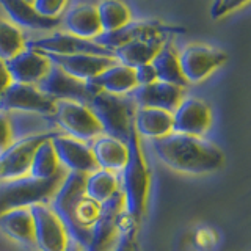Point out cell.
<instances>
[{"label": "cell", "mask_w": 251, "mask_h": 251, "mask_svg": "<svg viewBox=\"0 0 251 251\" xmlns=\"http://www.w3.org/2000/svg\"><path fill=\"white\" fill-rule=\"evenodd\" d=\"M85 175L68 173L53 195L50 206L66 226L69 237L86 250L91 239V227L98 222L100 204L85 195Z\"/></svg>", "instance_id": "cell-1"}, {"label": "cell", "mask_w": 251, "mask_h": 251, "mask_svg": "<svg viewBox=\"0 0 251 251\" xmlns=\"http://www.w3.org/2000/svg\"><path fill=\"white\" fill-rule=\"evenodd\" d=\"M154 151L168 168L184 175H209L225 165V154L217 145L206 138L171 135L155 140Z\"/></svg>", "instance_id": "cell-2"}, {"label": "cell", "mask_w": 251, "mask_h": 251, "mask_svg": "<svg viewBox=\"0 0 251 251\" xmlns=\"http://www.w3.org/2000/svg\"><path fill=\"white\" fill-rule=\"evenodd\" d=\"M129 159L123 168L120 179V190L124 196V210L140 226L146 215L149 188H151V171L148 167L146 155L141 146V138L132 124L127 138Z\"/></svg>", "instance_id": "cell-3"}, {"label": "cell", "mask_w": 251, "mask_h": 251, "mask_svg": "<svg viewBox=\"0 0 251 251\" xmlns=\"http://www.w3.org/2000/svg\"><path fill=\"white\" fill-rule=\"evenodd\" d=\"M68 171L61 168L50 179L22 177L0 184V215L13 209L31 207L41 202H50Z\"/></svg>", "instance_id": "cell-4"}, {"label": "cell", "mask_w": 251, "mask_h": 251, "mask_svg": "<svg viewBox=\"0 0 251 251\" xmlns=\"http://www.w3.org/2000/svg\"><path fill=\"white\" fill-rule=\"evenodd\" d=\"M88 107L100 123L104 135L127 141L137 110L130 96H115L99 91L93 96Z\"/></svg>", "instance_id": "cell-5"}, {"label": "cell", "mask_w": 251, "mask_h": 251, "mask_svg": "<svg viewBox=\"0 0 251 251\" xmlns=\"http://www.w3.org/2000/svg\"><path fill=\"white\" fill-rule=\"evenodd\" d=\"M53 118L57 120L61 133L85 141V143H91L98 137L104 135L100 123L86 104L73 100H57Z\"/></svg>", "instance_id": "cell-6"}, {"label": "cell", "mask_w": 251, "mask_h": 251, "mask_svg": "<svg viewBox=\"0 0 251 251\" xmlns=\"http://www.w3.org/2000/svg\"><path fill=\"white\" fill-rule=\"evenodd\" d=\"M227 60V55L201 43H190L179 50V65L185 77L187 83H200L223 66Z\"/></svg>", "instance_id": "cell-7"}, {"label": "cell", "mask_w": 251, "mask_h": 251, "mask_svg": "<svg viewBox=\"0 0 251 251\" xmlns=\"http://www.w3.org/2000/svg\"><path fill=\"white\" fill-rule=\"evenodd\" d=\"M58 132H41L35 135L22 138L0 154V182H10V180L28 177L30 165L36 148L44 140L52 138Z\"/></svg>", "instance_id": "cell-8"}, {"label": "cell", "mask_w": 251, "mask_h": 251, "mask_svg": "<svg viewBox=\"0 0 251 251\" xmlns=\"http://www.w3.org/2000/svg\"><path fill=\"white\" fill-rule=\"evenodd\" d=\"M31 214L35 220V248L39 251H66L73 240L50 202L31 206Z\"/></svg>", "instance_id": "cell-9"}, {"label": "cell", "mask_w": 251, "mask_h": 251, "mask_svg": "<svg viewBox=\"0 0 251 251\" xmlns=\"http://www.w3.org/2000/svg\"><path fill=\"white\" fill-rule=\"evenodd\" d=\"M124 212V196L120 192L100 206L98 222L91 227V239L85 251H115L121 239L118 218Z\"/></svg>", "instance_id": "cell-10"}, {"label": "cell", "mask_w": 251, "mask_h": 251, "mask_svg": "<svg viewBox=\"0 0 251 251\" xmlns=\"http://www.w3.org/2000/svg\"><path fill=\"white\" fill-rule=\"evenodd\" d=\"M2 113H36L53 116L55 100L44 94L38 86L13 83L0 99Z\"/></svg>", "instance_id": "cell-11"}, {"label": "cell", "mask_w": 251, "mask_h": 251, "mask_svg": "<svg viewBox=\"0 0 251 251\" xmlns=\"http://www.w3.org/2000/svg\"><path fill=\"white\" fill-rule=\"evenodd\" d=\"M28 49L41 52L44 55H57V57H69V55H105L113 57V53L99 46L96 41H86L73 36L66 31H53L49 36L27 41Z\"/></svg>", "instance_id": "cell-12"}, {"label": "cell", "mask_w": 251, "mask_h": 251, "mask_svg": "<svg viewBox=\"0 0 251 251\" xmlns=\"http://www.w3.org/2000/svg\"><path fill=\"white\" fill-rule=\"evenodd\" d=\"M52 145L58 155L60 165L68 173H78V175L88 176L99 170L90 143H85V141L75 140L58 132L52 138Z\"/></svg>", "instance_id": "cell-13"}, {"label": "cell", "mask_w": 251, "mask_h": 251, "mask_svg": "<svg viewBox=\"0 0 251 251\" xmlns=\"http://www.w3.org/2000/svg\"><path fill=\"white\" fill-rule=\"evenodd\" d=\"M38 88L44 94L57 100H73L80 102V104H90V100L96 93L91 90L88 82L78 80V78L71 77L65 71L52 63L49 74L44 77V80L38 85Z\"/></svg>", "instance_id": "cell-14"}, {"label": "cell", "mask_w": 251, "mask_h": 251, "mask_svg": "<svg viewBox=\"0 0 251 251\" xmlns=\"http://www.w3.org/2000/svg\"><path fill=\"white\" fill-rule=\"evenodd\" d=\"M210 126V107L198 98H184L173 113V133L202 138Z\"/></svg>", "instance_id": "cell-15"}, {"label": "cell", "mask_w": 251, "mask_h": 251, "mask_svg": "<svg viewBox=\"0 0 251 251\" xmlns=\"http://www.w3.org/2000/svg\"><path fill=\"white\" fill-rule=\"evenodd\" d=\"M184 91L185 88L157 80L151 85L137 86L129 96L137 108H157L175 113V110L185 98Z\"/></svg>", "instance_id": "cell-16"}, {"label": "cell", "mask_w": 251, "mask_h": 251, "mask_svg": "<svg viewBox=\"0 0 251 251\" xmlns=\"http://www.w3.org/2000/svg\"><path fill=\"white\" fill-rule=\"evenodd\" d=\"M6 68L10 71L13 83L33 85L38 86L49 74L52 68V61L49 57L33 49H27L10 61H6Z\"/></svg>", "instance_id": "cell-17"}, {"label": "cell", "mask_w": 251, "mask_h": 251, "mask_svg": "<svg viewBox=\"0 0 251 251\" xmlns=\"http://www.w3.org/2000/svg\"><path fill=\"white\" fill-rule=\"evenodd\" d=\"M63 31L77 36L86 41H96L104 33L99 22L98 3H75L68 6L65 14L61 16Z\"/></svg>", "instance_id": "cell-18"}, {"label": "cell", "mask_w": 251, "mask_h": 251, "mask_svg": "<svg viewBox=\"0 0 251 251\" xmlns=\"http://www.w3.org/2000/svg\"><path fill=\"white\" fill-rule=\"evenodd\" d=\"M171 28L168 25L154 21H140V22H130L124 28L113 31V33H102L96 43L102 46L104 49L113 53L118 47H121L127 43L135 41V39H145V38H168Z\"/></svg>", "instance_id": "cell-19"}, {"label": "cell", "mask_w": 251, "mask_h": 251, "mask_svg": "<svg viewBox=\"0 0 251 251\" xmlns=\"http://www.w3.org/2000/svg\"><path fill=\"white\" fill-rule=\"evenodd\" d=\"M49 60L61 71H65L71 77L78 80L90 82L94 77L102 74L107 68L113 66L115 57H105V55H69V57H57V55H47Z\"/></svg>", "instance_id": "cell-20"}, {"label": "cell", "mask_w": 251, "mask_h": 251, "mask_svg": "<svg viewBox=\"0 0 251 251\" xmlns=\"http://www.w3.org/2000/svg\"><path fill=\"white\" fill-rule=\"evenodd\" d=\"M94 93H108L115 96H129L137 88L135 69L129 68L121 63H115L113 66L107 68L104 73L94 77L88 82Z\"/></svg>", "instance_id": "cell-21"}, {"label": "cell", "mask_w": 251, "mask_h": 251, "mask_svg": "<svg viewBox=\"0 0 251 251\" xmlns=\"http://www.w3.org/2000/svg\"><path fill=\"white\" fill-rule=\"evenodd\" d=\"M0 6L3 8L8 14V21L18 25L21 30H43L50 31L55 30L58 25H61V19H49L39 14L33 2H22V0H2Z\"/></svg>", "instance_id": "cell-22"}, {"label": "cell", "mask_w": 251, "mask_h": 251, "mask_svg": "<svg viewBox=\"0 0 251 251\" xmlns=\"http://www.w3.org/2000/svg\"><path fill=\"white\" fill-rule=\"evenodd\" d=\"M90 145L99 170L115 173V175L123 171L129 159L127 141H121L108 135H100Z\"/></svg>", "instance_id": "cell-23"}, {"label": "cell", "mask_w": 251, "mask_h": 251, "mask_svg": "<svg viewBox=\"0 0 251 251\" xmlns=\"http://www.w3.org/2000/svg\"><path fill=\"white\" fill-rule=\"evenodd\" d=\"M0 231L24 247L35 248V220L31 207L13 209L0 215Z\"/></svg>", "instance_id": "cell-24"}, {"label": "cell", "mask_w": 251, "mask_h": 251, "mask_svg": "<svg viewBox=\"0 0 251 251\" xmlns=\"http://www.w3.org/2000/svg\"><path fill=\"white\" fill-rule=\"evenodd\" d=\"M170 41V38H145L135 39L113 50V57L118 63L129 68H138L141 65L152 63L155 55L159 53L162 46Z\"/></svg>", "instance_id": "cell-25"}, {"label": "cell", "mask_w": 251, "mask_h": 251, "mask_svg": "<svg viewBox=\"0 0 251 251\" xmlns=\"http://www.w3.org/2000/svg\"><path fill=\"white\" fill-rule=\"evenodd\" d=\"M133 127L140 138L160 140L173 133V113L157 108H137Z\"/></svg>", "instance_id": "cell-26"}, {"label": "cell", "mask_w": 251, "mask_h": 251, "mask_svg": "<svg viewBox=\"0 0 251 251\" xmlns=\"http://www.w3.org/2000/svg\"><path fill=\"white\" fill-rule=\"evenodd\" d=\"M152 66L155 69L157 80L159 82L176 85L180 86V88H187L188 86L182 71H180L179 50L173 46L171 39L162 46V49L152 60Z\"/></svg>", "instance_id": "cell-27"}, {"label": "cell", "mask_w": 251, "mask_h": 251, "mask_svg": "<svg viewBox=\"0 0 251 251\" xmlns=\"http://www.w3.org/2000/svg\"><path fill=\"white\" fill-rule=\"evenodd\" d=\"M120 192V179L118 175L104 170H96L86 176L85 180V195L96 201L98 204H105L113 195Z\"/></svg>", "instance_id": "cell-28"}, {"label": "cell", "mask_w": 251, "mask_h": 251, "mask_svg": "<svg viewBox=\"0 0 251 251\" xmlns=\"http://www.w3.org/2000/svg\"><path fill=\"white\" fill-rule=\"evenodd\" d=\"M52 138L44 140L43 143L36 148V151L33 154V159H31V165H30V173H28L30 177L50 179L55 175H58L60 170L63 168L60 165L58 155L53 149Z\"/></svg>", "instance_id": "cell-29"}, {"label": "cell", "mask_w": 251, "mask_h": 251, "mask_svg": "<svg viewBox=\"0 0 251 251\" xmlns=\"http://www.w3.org/2000/svg\"><path fill=\"white\" fill-rule=\"evenodd\" d=\"M98 14L104 33H113V31L121 30L132 22L130 8L123 2H116V0L99 2Z\"/></svg>", "instance_id": "cell-30"}, {"label": "cell", "mask_w": 251, "mask_h": 251, "mask_svg": "<svg viewBox=\"0 0 251 251\" xmlns=\"http://www.w3.org/2000/svg\"><path fill=\"white\" fill-rule=\"evenodd\" d=\"M25 49L27 38L24 35V30L8 19L0 18V60L6 63Z\"/></svg>", "instance_id": "cell-31"}, {"label": "cell", "mask_w": 251, "mask_h": 251, "mask_svg": "<svg viewBox=\"0 0 251 251\" xmlns=\"http://www.w3.org/2000/svg\"><path fill=\"white\" fill-rule=\"evenodd\" d=\"M35 10L49 19H61V16L68 10L69 3L66 0H35Z\"/></svg>", "instance_id": "cell-32"}, {"label": "cell", "mask_w": 251, "mask_h": 251, "mask_svg": "<svg viewBox=\"0 0 251 251\" xmlns=\"http://www.w3.org/2000/svg\"><path fill=\"white\" fill-rule=\"evenodd\" d=\"M247 5H248V0H220V2H215L212 5L210 16H212V19H222L225 16L232 14Z\"/></svg>", "instance_id": "cell-33"}, {"label": "cell", "mask_w": 251, "mask_h": 251, "mask_svg": "<svg viewBox=\"0 0 251 251\" xmlns=\"http://www.w3.org/2000/svg\"><path fill=\"white\" fill-rule=\"evenodd\" d=\"M14 143V130L10 115L0 112V154Z\"/></svg>", "instance_id": "cell-34"}, {"label": "cell", "mask_w": 251, "mask_h": 251, "mask_svg": "<svg viewBox=\"0 0 251 251\" xmlns=\"http://www.w3.org/2000/svg\"><path fill=\"white\" fill-rule=\"evenodd\" d=\"M135 78H137L138 86L151 85V83L157 82V74H155L152 63H148V65H141V66L135 68Z\"/></svg>", "instance_id": "cell-35"}, {"label": "cell", "mask_w": 251, "mask_h": 251, "mask_svg": "<svg viewBox=\"0 0 251 251\" xmlns=\"http://www.w3.org/2000/svg\"><path fill=\"white\" fill-rule=\"evenodd\" d=\"M215 242H217L215 232L212 231L210 227H200L195 234V243H196V247L201 248V250L210 248Z\"/></svg>", "instance_id": "cell-36"}, {"label": "cell", "mask_w": 251, "mask_h": 251, "mask_svg": "<svg viewBox=\"0 0 251 251\" xmlns=\"http://www.w3.org/2000/svg\"><path fill=\"white\" fill-rule=\"evenodd\" d=\"M13 85V78L10 75V71L6 68V63L0 60V99L5 94V91Z\"/></svg>", "instance_id": "cell-37"}, {"label": "cell", "mask_w": 251, "mask_h": 251, "mask_svg": "<svg viewBox=\"0 0 251 251\" xmlns=\"http://www.w3.org/2000/svg\"><path fill=\"white\" fill-rule=\"evenodd\" d=\"M115 251H138L137 243H135V235L133 234H124L121 235L120 243L115 248Z\"/></svg>", "instance_id": "cell-38"}, {"label": "cell", "mask_w": 251, "mask_h": 251, "mask_svg": "<svg viewBox=\"0 0 251 251\" xmlns=\"http://www.w3.org/2000/svg\"><path fill=\"white\" fill-rule=\"evenodd\" d=\"M66 251H85L80 245H77L75 242H71L69 243V247H68V250Z\"/></svg>", "instance_id": "cell-39"}, {"label": "cell", "mask_w": 251, "mask_h": 251, "mask_svg": "<svg viewBox=\"0 0 251 251\" xmlns=\"http://www.w3.org/2000/svg\"><path fill=\"white\" fill-rule=\"evenodd\" d=\"M138 251H140V250H138Z\"/></svg>", "instance_id": "cell-40"}]
</instances>
